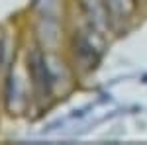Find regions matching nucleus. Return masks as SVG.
<instances>
[{
    "label": "nucleus",
    "mask_w": 147,
    "mask_h": 145,
    "mask_svg": "<svg viewBox=\"0 0 147 145\" xmlns=\"http://www.w3.org/2000/svg\"><path fill=\"white\" fill-rule=\"evenodd\" d=\"M106 14H110L114 22H125L136 14V0H102Z\"/></svg>",
    "instance_id": "obj_1"
},
{
    "label": "nucleus",
    "mask_w": 147,
    "mask_h": 145,
    "mask_svg": "<svg viewBox=\"0 0 147 145\" xmlns=\"http://www.w3.org/2000/svg\"><path fill=\"white\" fill-rule=\"evenodd\" d=\"M4 61V43H2V37H0V65Z\"/></svg>",
    "instance_id": "obj_2"
}]
</instances>
